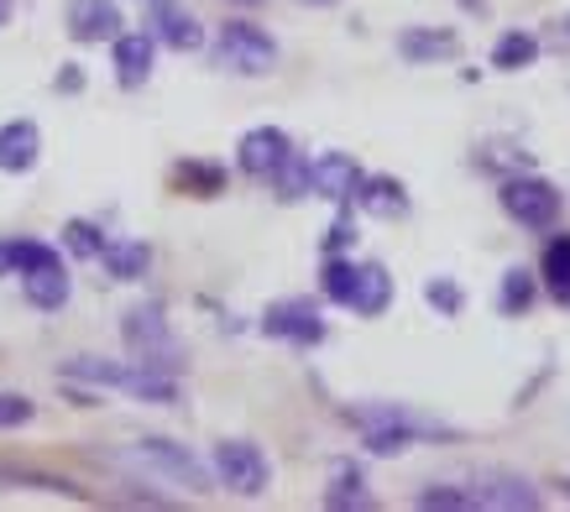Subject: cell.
Here are the masks:
<instances>
[{
  "instance_id": "1",
  "label": "cell",
  "mask_w": 570,
  "mask_h": 512,
  "mask_svg": "<svg viewBox=\"0 0 570 512\" xmlns=\"http://www.w3.org/2000/svg\"><path fill=\"white\" fill-rule=\"evenodd\" d=\"M126 345H131V356H137V366H157V372H178V341L174 329H168V319H163V308L157 304H137L131 314H126L121 325Z\"/></svg>"
},
{
  "instance_id": "2",
  "label": "cell",
  "mask_w": 570,
  "mask_h": 512,
  "mask_svg": "<svg viewBox=\"0 0 570 512\" xmlns=\"http://www.w3.org/2000/svg\"><path fill=\"white\" fill-rule=\"evenodd\" d=\"M215 63L230 73H246V79H257V73H273L277 63V42L262 27L252 21H225L220 37H215Z\"/></svg>"
},
{
  "instance_id": "3",
  "label": "cell",
  "mask_w": 570,
  "mask_h": 512,
  "mask_svg": "<svg viewBox=\"0 0 570 512\" xmlns=\"http://www.w3.org/2000/svg\"><path fill=\"white\" fill-rule=\"evenodd\" d=\"M502 209L523 225V230H550L560 220V188L550 178H539V173H513V178H502Z\"/></svg>"
},
{
  "instance_id": "4",
  "label": "cell",
  "mask_w": 570,
  "mask_h": 512,
  "mask_svg": "<svg viewBox=\"0 0 570 512\" xmlns=\"http://www.w3.org/2000/svg\"><path fill=\"white\" fill-rule=\"evenodd\" d=\"M215 476L236 496H262L273 481V461L262 455V444L252 440H220L215 444Z\"/></svg>"
},
{
  "instance_id": "5",
  "label": "cell",
  "mask_w": 570,
  "mask_h": 512,
  "mask_svg": "<svg viewBox=\"0 0 570 512\" xmlns=\"http://www.w3.org/2000/svg\"><path fill=\"white\" fill-rule=\"evenodd\" d=\"M153 476H163V481H178V486H189V492H209V476H205V465L194 461L184 444H174V440H141L137 450H131Z\"/></svg>"
},
{
  "instance_id": "6",
  "label": "cell",
  "mask_w": 570,
  "mask_h": 512,
  "mask_svg": "<svg viewBox=\"0 0 570 512\" xmlns=\"http://www.w3.org/2000/svg\"><path fill=\"white\" fill-rule=\"evenodd\" d=\"M262 329L277 335V341H294V345H320L325 341V319H320L314 298H277V304H267Z\"/></svg>"
},
{
  "instance_id": "7",
  "label": "cell",
  "mask_w": 570,
  "mask_h": 512,
  "mask_svg": "<svg viewBox=\"0 0 570 512\" xmlns=\"http://www.w3.org/2000/svg\"><path fill=\"white\" fill-rule=\"evenodd\" d=\"M362 163L351 152H325L309 163V188L320 194V199H330V205H351L356 199V188H362Z\"/></svg>"
},
{
  "instance_id": "8",
  "label": "cell",
  "mask_w": 570,
  "mask_h": 512,
  "mask_svg": "<svg viewBox=\"0 0 570 512\" xmlns=\"http://www.w3.org/2000/svg\"><path fill=\"white\" fill-rule=\"evenodd\" d=\"M63 27H69L73 42H116L121 27H126V17H121L116 0H69Z\"/></svg>"
},
{
  "instance_id": "9",
  "label": "cell",
  "mask_w": 570,
  "mask_h": 512,
  "mask_svg": "<svg viewBox=\"0 0 570 512\" xmlns=\"http://www.w3.org/2000/svg\"><path fill=\"white\" fill-rule=\"evenodd\" d=\"M471 508H502V512H534L539 492L519 471H482L476 476V492H471Z\"/></svg>"
},
{
  "instance_id": "10",
  "label": "cell",
  "mask_w": 570,
  "mask_h": 512,
  "mask_svg": "<svg viewBox=\"0 0 570 512\" xmlns=\"http://www.w3.org/2000/svg\"><path fill=\"white\" fill-rule=\"evenodd\" d=\"M288 152H294L288 131H277V126H257V131H246V137H242L236 163H242V173H252V178H273V168Z\"/></svg>"
},
{
  "instance_id": "11",
  "label": "cell",
  "mask_w": 570,
  "mask_h": 512,
  "mask_svg": "<svg viewBox=\"0 0 570 512\" xmlns=\"http://www.w3.org/2000/svg\"><path fill=\"white\" fill-rule=\"evenodd\" d=\"M153 37L163 42V48H174V52H194V48H205V27L184 11V6H174V0H157V11H153Z\"/></svg>"
},
{
  "instance_id": "12",
  "label": "cell",
  "mask_w": 570,
  "mask_h": 512,
  "mask_svg": "<svg viewBox=\"0 0 570 512\" xmlns=\"http://www.w3.org/2000/svg\"><path fill=\"white\" fill-rule=\"evenodd\" d=\"M153 52H157L153 32H121L116 37V79H121V89H141L147 79H153Z\"/></svg>"
},
{
  "instance_id": "13",
  "label": "cell",
  "mask_w": 570,
  "mask_h": 512,
  "mask_svg": "<svg viewBox=\"0 0 570 512\" xmlns=\"http://www.w3.org/2000/svg\"><path fill=\"white\" fill-rule=\"evenodd\" d=\"M356 205H362L366 215H377V220H403V215H409V188L397 184L393 173H372V178H362V188H356Z\"/></svg>"
},
{
  "instance_id": "14",
  "label": "cell",
  "mask_w": 570,
  "mask_h": 512,
  "mask_svg": "<svg viewBox=\"0 0 570 512\" xmlns=\"http://www.w3.org/2000/svg\"><path fill=\"white\" fill-rule=\"evenodd\" d=\"M461 52V37L445 32V27H409L397 32V58L409 63H440V58H455Z\"/></svg>"
},
{
  "instance_id": "15",
  "label": "cell",
  "mask_w": 570,
  "mask_h": 512,
  "mask_svg": "<svg viewBox=\"0 0 570 512\" xmlns=\"http://www.w3.org/2000/svg\"><path fill=\"white\" fill-rule=\"evenodd\" d=\"M387 304H393V277H387V267L382 262H366V267H356V288H351V304L362 319H377V314H387Z\"/></svg>"
},
{
  "instance_id": "16",
  "label": "cell",
  "mask_w": 570,
  "mask_h": 512,
  "mask_svg": "<svg viewBox=\"0 0 570 512\" xmlns=\"http://www.w3.org/2000/svg\"><path fill=\"white\" fill-rule=\"evenodd\" d=\"M37 152H42V131H37L32 120H11V126H0V173L37 168Z\"/></svg>"
},
{
  "instance_id": "17",
  "label": "cell",
  "mask_w": 570,
  "mask_h": 512,
  "mask_svg": "<svg viewBox=\"0 0 570 512\" xmlns=\"http://www.w3.org/2000/svg\"><path fill=\"white\" fill-rule=\"evenodd\" d=\"M21 293H27V304L32 308H63L69 304V273H63V262H52V267H37V273H21Z\"/></svg>"
},
{
  "instance_id": "18",
  "label": "cell",
  "mask_w": 570,
  "mask_h": 512,
  "mask_svg": "<svg viewBox=\"0 0 570 512\" xmlns=\"http://www.w3.org/2000/svg\"><path fill=\"white\" fill-rule=\"evenodd\" d=\"M100 262L116 283H137V277H147V267H153V246H141V240H105Z\"/></svg>"
},
{
  "instance_id": "19",
  "label": "cell",
  "mask_w": 570,
  "mask_h": 512,
  "mask_svg": "<svg viewBox=\"0 0 570 512\" xmlns=\"http://www.w3.org/2000/svg\"><path fill=\"white\" fill-rule=\"evenodd\" d=\"M539 52H544V42H539L534 32L513 27V32H502V37H498V48H492V69H502V73H523V69H534Z\"/></svg>"
},
{
  "instance_id": "20",
  "label": "cell",
  "mask_w": 570,
  "mask_h": 512,
  "mask_svg": "<svg viewBox=\"0 0 570 512\" xmlns=\"http://www.w3.org/2000/svg\"><path fill=\"white\" fill-rule=\"evenodd\" d=\"M539 298V283L529 267H508L502 273V288H498V308L508 314V319H519V314H529Z\"/></svg>"
},
{
  "instance_id": "21",
  "label": "cell",
  "mask_w": 570,
  "mask_h": 512,
  "mask_svg": "<svg viewBox=\"0 0 570 512\" xmlns=\"http://www.w3.org/2000/svg\"><path fill=\"white\" fill-rule=\"evenodd\" d=\"M539 277H544V288H550L560 304H570V236H554L550 246H544Z\"/></svg>"
},
{
  "instance_id": "22",
  "label": "cell",
  "mask_w": 570,
  "mask_h": 512,
  "mask_svg": "<svg viewBox=\"0 0 570 512\" xmlns=\"http://www.w3.org/2000/svg\"><path fill=\"white\" fill-rule=\"evenodd\" d=\"M174 184L184 188V194H194V199H215V194L225 188V173L215 168V163H178Z\"/></svg>"
},
{
  "instance_id": "23",
  "label": "cell",
  "mask_w": 570,
  "mask_h": 512,
  "mask_svg": "<svg viewBox=\"0 0 570 512\" xmlns=\"http://www.w3.org/2000/svg\"><path fill=\"white\" fill-rule=\"evenodd\" d=\"M351 288H356V262H346L341 252L325 256V273H320V293H325L330 304H351Z\"/></svg>"
},
{
  "instance_id": "24",
  "label": "cell",
  "mask_w": 570,
  "mask_h": 512,
  "mask_svg": "<svg viewBox=\"0 0 570 512\" xmlns=\"http://www.w3.org/2000/svg\"><path fill=\"white\" fill-rule=\"evenodd\" d=\"M0 262H6L11 273H37V267H52V262H63V256L52 252L48 240H11V246H0Z\"/></svg>"
},
{
  "instance_id": "25",
  "label": "cell",
  "mask_w": 570,
  "mask_h": 512,
  "mask_svg": "<svg viewBox=\"0 0 570 512\" xmlns=\"http://www.w3.org/2000/svg\"><path fill=\"white\" fill-rule=\"evenodd\" d=\"M366 481L356 465H335V481H330V492H325V508H372V496L362 492Z\"/></svg>"
},
{
  "instance_id": "26",
  "label": "cell",
  "mask_w": 570,
  "mask_h": 512,
  "mask_svg": "<svg viewBox=\"0 0 570 512\" xmlns=\"http://www.w3.org/2000/svg\"><path fill=\"white\" fill-rule=\"evenodd\" d=\"M273 188H277V199H288V205H294V199H304V194H314V188H309V163H304L298 152H288L273 168Z\"/></svg>"
},
{
  "instance_id": "27",
  "label": "cell",
  "mask_w": 570,
  "mask_h": 512,
  "mask_svg": "<svg viewBox=\"0 0 570 512\" xmlns=\"http://www.w3.org/2000/svg\"><path fill=\"white\" fill-rule=\"evenodd\" d=\"M63 372H69V376H85V382H100V387H121L126 366H116V361H100V356H73Z\"/></svg>"
},
{
  "instance_id": "28",
  "label": "cell",
  "mask_w": 570,
  "mask_h": 512,
  "mask_svg": "<svg viewBox=\"0 0 570 512\" xmlns=\"http://www.w3.org/2000/svg\"><path fill=\"white\" fill-rule=\"evenodd\" d=\"M424 298H430V308H440L445 319H455V314L466 308V293H461L455 277H430V283H424Z\"/></svg>"
},
{
  "instance_id": "29",
  "label": "cell",
  "mask_w": 570,
  "mask_h": 512,
  "mask_svg": "<svg viewBox=\"0 0 570 512\" xmlns=\"http://www.w3.org/2000/svg\"><path fill=\"white\" fill-rule=\"evenodd\" d=\"M476 163L492 173H502V178H513V173H529V152L523 147H482L476 152Z\"/></svg>"
},
{
  "instance_id": "30",
  "label": "cell",
  "mask_w": 570,
  "mask_h": 512,
  "mask_svg": "<svg viewBox=\"0 0 570 512\" xmlns=\"http://www.w3.org/2000/svg\"><path fill=\"white\" fill-rule=\"evenodd\" d=\"M63 246H69L73 256H100L105 252V236H100V225L69 220V225H63Z\"/></svg>"
},
{
  "instance_id": "31",
  "label": "cell",
  "mask_w": 570,
  "mask_h": 512,
  "mask_svg": "<svg viewBox=\"0 0 570 512\" xmlns=\"http://www.w3.org/2000/svg\"><path fill=\"white\" fill-rule=\"evenodd\" d=\"M32 413H37L32 397H21V393H0V429H21V424H32Z\"/></svg>"
},
{
  "instance_id": "32",
  "label": "cell",
  "mask_w": 570,
  "mask_h": 512,
  "mask_svg": "<svg viewBox=\"0 0 570 512\" xmlns=\"http://www.w3.org/2000/svg\"><path fill=\"white\" fill-rule=\"evenodd\" d=\"M419 508H471V492H455V486H430V492H419Z\"/></svg>"
},
{
  "instance_id": "33",
  "label": "cell",
  "mask_w": 570,
  "mask_h": 512,
  "mask_svg": "<svg viewBox=\"0 0 570 512\" xmlns=\"http://www.w3.org/2000/svg\"><path fill=\"white\" fill-rule=\"evenodd\" d=\"M351 240H356V220H351V215H341V220L330 225V236H325V252H346Z\"/></svg>"
},
{
  "instance_id": "34",
  "label": "cell",
  "mask_w": 570,
  "mask_h": 512,
  "mask_svg": "<svg viewBox=\"0 0 570 512\" xmlns=\"http://www.w3.org/2000/svg\"><path fill=\"white\" fill-rule=\"evenodd\" d=\"M539 42H544V48H554V52H570V11H566V17H554L550 32L539 37Z\"/></svg>"
},
{
  "instance_id": "35",
  "label": "cell",
  "mask_w": 570,
  "mask_h": 512,
  "mask_svg": "<svg viewBox=\"0 0 570 512\" xmlns=\"http://www.w3.org/2000/svg\"><path fill=\"white\" fill-rule=\"evenodd\" d=\"M79 85H85V79H79V69H73V63H63V73H58V89H69V95H73Z\"/></svg>"
},
{
  "instance_id": "36",
  "label": "cell",
  "mask_w": 570,
  "mask_h": 512,
  "mask_svg": "<svg viewBox=\"0 0 570 512\" xmlns=\"http://www.w3.org/2000/svg\"><path fill=\"white\" fill-rule=\"evenodd\" d=\"M6 17H11V0H0V27H6Z\"/></svg>"
},
{
  "instance_id": "37",
  "label": "cell",
  "mask_w": 570,
  "mask_h": 512,
  "mask_svg": "<svg viewBox=\"0 0 570 512\" xmlns=\"http://www.w3.org/2000/svg\"><path fill=\"white\" fill-rule=\"evenodd\" d=\"M304 6H341V0H304Z\"/></svg>"
},
{
  "instance_id": "38",
  "label": "cell",
  "mask_w": 570,
  "mask_h": 512,
  "mask_svg": "<svg viewBox=\"0 0 570 512\" xmlns=\"http://www.w3.org/2000/svg\"><path fill=\"white\" fill-rule=\"evenodd\" d=\"M236 6H262V0H236Z\"/></svg>"
},
{
  "instance_id": "39",
  "label": "cell",
  "mask_w": 570,
  "mask_h": 512,
  "mask_svg": "<svg viewBox=\"0 0 570 512\" xmlns=\"http://www.w3.org/2000/svg\"><path fill=\"white\" fill-rule=\"evenodd\" d=\"M566 496H570V481H566Z\"/></svg>"
},
{
  "instance_id": "40",
  "label": "cell",
  "mask_w": 570,
  "mask_h": 512,
  "mask_svg": "<svg viewBox=\"0 0 570 512\" xmlns=\"http://www.w3.org/2000/svg\"><path fill=\"white\" fill-rule=\"evenodd\" d=\"M0 267H6V262H0Z\"/></svg>"
}]
</instances>
